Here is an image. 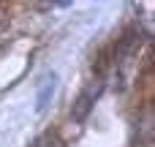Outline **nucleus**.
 <instances>
[{"label":"nucleus","instance_id":"1","mask_svg":"<svg viewBox=\"0 0 155 147\" xmlns=\"http://www.w3.org/2000/svg\"><path fill=\"white\" fill-rule=\"evenodd\" d=\"M54 93H57V74H46L38 93H35V115H46L52 101H54Z\"/></svg>","mask_w":155,"mask_h":147},{"label":"nucleus","instance_id":"2","mask_svg":"<svg viewBox=\"0 0 155 147\" xmlns=\"http://www.w3.org/2000/svg\"><path fill=\"white\" fill-rule=\"evenodd\" d=\"M98 93H101V87H98V90H82V95L76 98V104H74V109H71V117H74L76 123H84V120H87L93 104L98 101Z\"/></svg>","mask_w":155,"mask_h":147},{"label":"nucleus","instance_id":"3","mask_svg":"<svg viewBox=\"0 0 155 147\" xmlns=\"http://www.w3.org/2000/svg\"><path fill=\"white\" fill-rule=\"evenodd\" d=\"M33 147H65V145H63V139H60L57 134H52V131H46L44 136H38V139L33 142Z\"/></svg>","mask_w":155,"mask_h":147}]
</instances>
